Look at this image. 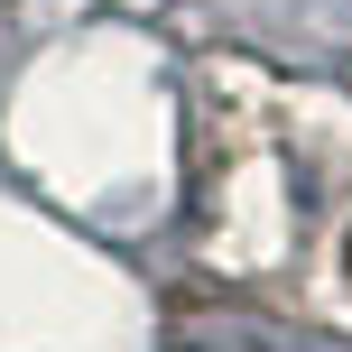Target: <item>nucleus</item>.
<instances>
[]
</instances>
